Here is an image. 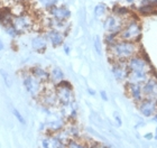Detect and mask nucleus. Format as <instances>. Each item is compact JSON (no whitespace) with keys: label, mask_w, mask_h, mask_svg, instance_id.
I'll use <instances>...</instances> for the list:
<instances>
[{"label":"nucleus","mask_w":157,"mask_h":148,"mask_svg":"<svg viewBox=\"0 0 157 148\" xmlns=\"http://www.w3.org/2000/svg\"><path fill=\"white\" fill-rule=\"evenodd\" d=\"M93 47H94V51L97 52L98 55H102V40L99 36L94 37V40H93Z\"/></svg>","instance_id":"bb28decb"},{"label":"nucleus","mask_w":157,"mask_h":148,"mask_svg":"<svg viewBox=\"0 0 157 148\" xmlns=\"http://www.w3.org/2000/svg\"><path fill=\"white\" fill-rule=\"evenodd\" d=\"M154 5L156 6V8H157V0H155V1H154Z\"/></svg>","instance_id":"ea45409f"},{"label":"nucleus","mask_w":157,"mask_h":148,"mask_svg":"<svg viewBox=\"0 0 157 148\" xmlns=\"http://www.w3.org/2000/svg\"><path fill=\"white\" fill-rule=\"evenodd\" d=\"M119 40V35L117 34H111V33H107L105 34V38H103V42L107 45V47L111 46L112 44H115L117 40Z\"/></svg>","instance_id":"393cba45"},{"label":"nucleus","mask_w":157,"mask_h":148,"mask_svg":"<svg viewBox=\"0 0 157 148\" xmlns=\"http://www.w3.org/2000/svg\"><path fill=\"white\" fill-rule=\"evenodd\" d=\"M153 120H154V121L157 123V112H156V113H155L154 116H153Z\"/></svg>","instance_id":"e433bc0d"},{"label":"nucleus","mask_w":157,"mask_h":148,"mask_svg":"<svg viewBox=\"0 0 157 148\" xmlns=\"http://www.w3.org/2000/svg\"><path fill=\"white\" fill-rule=\"evenodd\" d=\"M155 100H156V103H157V98H156V99H155Z\"/></svg>","instance_id":"a19ab883"},{"label":"nucleus","mask_w":157,"mask_h":148,"mask_svg":"<svg viewBox=\"0 0 157 148\" xmlns=\"http://www.w3.org/2000/svg\"><path fill=\"white\" fill-rule=\"evenodd\" d=\"M42 148H51V142L49 139L45 138L42 140Z\"/></svg>","instance_id":"7c9ffc66"},{"label":"nucleus","mask_w":157,"mask_h":148,"mask_svg":"<svg viewBox=\"0 0 157 148\" xmlns=\"http://www.w3.org/2000/svg\"><path fill=\"white\" fill-rule=\"evenodd\" d=\"M62 0H37V2L39 3V6L42 7L44 10H47L49 8H52L53 6H55V5H59Z\"/></svg>","instance_id":"4be33fe9"},{"label":"nucleus","mask_w":157,"mask_h":148,"mask_svg":"<svg viewBox=\"0 0 157 148\" xmlns=\"http://www.w3.org/2000/svg\"><path fill=\"white\" fill-rule=\"evenodd\" d=\"M111 72L118 82H127L128 76H129L127 61H112Z\"/></svg>","instance_id":"6e6552de"},{"label":"nucleus","mask_w":157,"mask_h":148,"mask_svg":"<svg viewBox=\"0 0 157 148\" xmlns=\"http://www.w3.org/2000/svg\"><path fill=\"white\" fill-rule=\"evenodd\" d=\"M137 105L139 112L146 118L153 117L157 112V103L155 99L144 98L140 102H138Z\"/></svg>","instance_id":"9d476101"},{"label":"nucleus","mask_w":157,"mask_h":148,"mask_svg":"<svg viewBox=\"0 0 157 148\" xmlns=\"http://www.w3.org/2000/svg\"><path fill=\"white\" fill-rule=\"evenodd\" d=\"M126 1H127V2L129 3V5H132V3L135 2V0H126Z\"/></svg>","instance_id":"4c0bfd02"},{"label":"nucleus","mask_w":157,"mask_h":148,"mask_svg":"<svg viewBox=\"0 0 157 148\" xmlns=\"http://www.w3.org/2000/svg\"><path fill=\"white\" fill-rule=\"evenodd\" d=\"M63 127H64V122H63L62 120H55V121H52L47 123V129L51 130L52 132L59 131Z\"/></svg>","instance_id":"b1692460"},{"label":"nucleus","mask_w":157,"mask_h":148,"mask_svg":"<svg viewBox=\"0 0 157 148\" xmlns=\"http://www.w3.org/2000/svg\"><path fill=\"white\" fill-rule=\"evenodd\" d=\"M11 112H13V117L18 120V122H19V123H21V125H26V119L24 118V116L20 113V111L18 110V109L13 108V109H11Z\"/></svg>","instance_id":"cd10ccee"},{"label":"nucleus","mask_w":157,"mask_h":148,"mask_svg":"<svg viewBox=\"0 0 157 148\" xmlns=\"http://www.w3.org/2000/svg\"><path fill=\"white\" fill-rule=\"evenodd\" d=\"M141 86L145 98H157V80L155 76H149V79L146 80Z\"/></svg>","instance_id":"ddd939ff"},{"label":"nucleus","mask_w":157,"mask_h":148,"mask_svg":"<svg viewBox=\"0 0 157 148\" xmlns=\"http://www.w3.org/2000/svg\"><path fill=\"white\" fill-rule=\"evenodd\" d=\"M13 13H11L10 8H1L0 9V25L2 27L8 26L13 24Z\"/></svg>","instance_id":"a211bd4d"},{"label":"nucleus","mask_w":157,"mask_h":148,"mask_svg":"<svg viewBox=\"0 0 157 148\" xmlns=\"http://www.w3.org/2000/svg\"><path fill=\"white\" fill-rule=\"evenodd\" d=\"M55 92L59 104L64 105V107H69L74 102L73 86L69 81L63 80L59 83H57L55 85Z\"/></svg>","instance_id":"7ed1b4c3"},{"label":"nucleus","mask_w":157,"mask_h":148,"mask_svg":"<svg viewBox=\"0 0 157 148\" xmlns=\"http://www.w3.org/2000/svg\"><path fill=\"white\" fill-rule=\"evenodd\" d=\"M5 49V44H3V42L1 40H0V52L1 51H3Z\"/></svg>","instance_id":"c9c22d12"},{"label":"nucleus","mask_w":157,"mask_h":148,"mask_svg":"<svg viewBox=\"0 0 157 148\" xmlns=\"http://www.w3.org/2000/svg\"><path fill=\"white\" fill-rule=\"evenodd\" d=\"M111 13L117 15V16L120 17V18H124V19H127V18H129L130 16L134 15V13L130 11L129 8H126V7L120 6V5H117V6L113 7L111 9Z\"/></svg>","instance_id":"412c9836"},{"label":"nucleus","mask_w":157,"mask_h":148,"mask_svg":"<svg viewBox=\"0 0 157 148\" xmlns=\"http://www.w3.org/2000/svg\"><path fill=\"white\" fill-rule=\"evenodd\" d=\"M109 56L112 61H128L132 56L139 54V45L135 42L119 40L111 46L107 47Z\"/></svg>","instance_id":"f257e3e1"},{"label":"nucleus","mask_w":157,"mask_h":148,"mask_svg":"<svg viewBox=\"0 0 157 148\" xmlns=\"http://www.w3.org/2000/svg\"><path fill=\"white\" fill-rule=\"evenodd\" d=\"M44 36L46 37V40L53 47H59L63 46L64 40H65L66 34L64 32L57 29H46L44 33Z\"/></svg>","instance_id":"9b49d317"},{"label":"nucleus","mask_w":157,"mask_h":148,"mask_svg":"<svg viewBox=\"0 0 157 148\" xmlns=\"http://www.w3.org/2000/svg\"><path fill=\"white\" fill-rule=\"evenodd\" d=\"M13 26L16 28V30L19 33V35H23L25 33H28L35 27V19L29 13H23L20 15L13 16Z\"/></svg>","instance_id":"39448f33"},{"label":"nucleus","mask_w":157,"mask_h":148,"mask_svg":"<svg viewBox=\"0 0 157 148\" xmlns=\"http://www.w3.org/2000/svg\"><path fill=\"white\" fill-rule=\"evenodd\" d=\"M63 80H64V72L62 71V69L55 66L49 71V82L52 84L56 85L57 83H59Z\"/></svg>","instance_id":"6ab92c4d"},{"label":"nucleus","mask_w":157,"mask_h":148,"mask_svg":"<svg viewBox=\"0 0 157 148\" xmlns=\"http://www.w3.org/2000/svg\"><path fill=\"white\" fill-rule=\"evenodd\" d=\"M23 85L26 91L30 97L33 98H39V96L44 91V86L45 84L42 83L40 81L34 78L29 72L24 73L23 74Z\"/></svg>","instance_id":"20e7f679"},{"label":"nucleus","mask_w":157,"mask_h":148,"mask_svg":"<svg viewBox=\"0 0 157 148\" xmlns=\"http://www.w3.org/2000/svg\"><path fill=\"white\" fill-rule=\"evenodd\" d=\"M145 138L146 139H153L154 137H153V134H151V132H148V134L145 135Z\"/></svg>","instance_id":"f704fd0d"},{"label":"nucleus","mask_w":157,"mask_h":148,"mask_svg":"<svg viewBox=\"0 0 157 148\" xmlns=\"http://www.w3.org/2000/svg\"><path fill=\"white\" fill-rule=\"evenodd\" d=\"M63 51H64L66 55H70L71 54V46L67 45V44H63Z\"/></svg>","instance_id":"2f4dec72"},{"label":"nucleus","mask_w":157,"mask_h":148,"mask_svg":"<svg viewBox=\"0 0 157 148\" xmlns=\"http://www.w3.org/2000/svg\"><path fill=\"white\" fill-rule=\"evenodd\" d=\"M66 148H86L84 144H81L78 142L75 139H71L67 142V145H66Z\"/></svg>","instance_id":"c85d7f7f"},{"label":"nucleus","mask_w":157,"mask_h":148,"mask_svg":"<svg viewBox=\"0 0 157 148\" xmlns=\"http://www.w3.org/2000/svg\"><path fill=\"white\" fill-rule=\"evenodd\" d=\"M143 84L140 83H132V82H126V91H127L128 96L130 97L132 101L136 103L140 102L145 98L144 93H143Z\"/></svg>","instance_id":"f8f14e48"},{"label":"nucleus","mask_w":157,"mask_h":148,"mask_svg":"<svg viewBox=\"0 0 157 148\" xmlns=\"http://www.w3.org/2000/svg\"><path fill=\"white\" fill-rule=\"evenodd\" d=\"M47 13L49 17L62 21H69L72 16V11L65 5H55L47 10Z\"/></svg>","instance_id":"1a4fd4ad"},{"label":"nucleus","mask_w":157,"mask_h":148,"mask_svg":"<svg viewBox=\"0 0 157 148\" xmlns=\"http://www.w3.org/2000/svg\"><path fill=\"white\" fill-rule=\"evenodd\" d=\"M126 21V19L118 17L115 13H110L108 16L103 19V28L107 33L111 34H117L119 35L124 27V24Z\"/></svg>","instance_id":"0eeeda50"},{"label":"nucleus","mask_w":157,"mask_h":148,"mask_svg":"<svg viewBox=\"0 0 157 148\" xmlns=\"http://www.w3.org/2000/svg\"><path fill=\"white\" fill-rule=\"evenodd\" d=\"M141 32H143V27H141L140 20L138 19V17H136V15H132L124 21V27L119 34V38L138 43L141 38Z\"/></svg>","instance_id":"f03ea898"},{"label":"nucleus","mask_w":157,"mask_h":148,"mask_svg":"<svg viewBox=\"0 0 157 148\" xmlns=\"http://www.w3.org/2000/svg\"><path fill=\"white\" fill-rule=\"evenodd\" d=\"M138 13L140 15H144V16H149V15H153L157 11V8L154 3L151 2H146V3H140V6L137 8Z\"/></svg>","instance_id":"aec40b11"},{"label":"nucleus","mask_w":157,"mask_h":148,"mask_svg":"<svg viewBox=\"0 0 157 148\" xmlns=\"http://www.w3.org/2000/svg\"><path fill=\"white\" fill-rule=\"evenodd\" d=\"M113 118H115V121H116V123H117V126L120 127V126L122 125V120H121L120 115H119L118 112H115V113H113Z\"/></svg>","instance_id":"c756f323"},{"label":"nucleus","mask_w":157,"mask_h":148,"mask_svg":"<svg viewBox=\"0 0 157 148\" xmlns=\"http://www.w3.org/2000/svg\"><path fill=\"white\" fill-rule=\"evenodd\" d=\"M100 96H101V99L103 100V101H108L109 100V98H108V94H107V92L105 91H100Z\"/></svg>","instance_id":"473e14b6"},{"label":"nucleus","mask_w":157,"mask_h":148,"mask_svg":"<svg viewBox=\"0 0 157 148\" xmlns=\"http://www.w3.org/2000/svg\"><path fill=\"white\" fill-rule=\"evenodd\" d=\"M154 138L157 139V128H156V131H155V136H154Z\"/></svg>","instance_id":"58836bf2"},{"label":"nucleus","mask_w":157,"mask_h":148,"mask_svg":"<svg viewBox=\"0 0 157 148\" xmlns=\"http://www.w3.org/2000/svg\"><path fill=\"white\" fill-rule=\"evenodd\" d=\"M3 30H5V33L9 37H11V38H17L18 36H20L19 33L16 30V28L13 26V24H11V25H8V26H5L3 27Z\"/></svg>","instance_id":"a878e982"},{"label":"nucleus","mask_w":157,"mask_h":148,"mask_svg":"<svg viewBox=\"0 0 157 148\" xmlns=\"http://www.w3.org/2000/svg\"><path fill=\"white\" fill-rule=\"evenodd\" d=\"M127 66L129 69V72H151V64L148 63L147 59L144 57L140 53L128 59Z\"/></svg>","instance_id":"423d86ee"},{"label":"nucleus","mask_w":157,"mask_h":148,"mask_svg":"<svg viewBox=\"0 0 157 148\" xmlns=\"http://www.w3.org/2000/svg\"><path fill=\"white\" fill-rule=\"evenodd\" d=\"M40 102L46 107H54L59 103L57 100V96H56L55 89L54 90H45L43 91V93L39 96Z\"/></svg>","instance_id":"4468645a"},{"label":"nucleus","mask_w":157,"mask_h":148,"mask_svg":"<svg viewBox=\"0 0 157 148\" xmlns=\"http://www.w3.org/2000/svg\"><path fill=\"white\" fill-rule=\"evenodd\" d=\"M0 76H1V79L3 81V84L6 85V88L10 89L11 86H13V79H11V76L9 75V73L7 72L6 70L1 69L0 70Z\"/></svg>","instance_id":"5701e85b"},{"label":"nucleus","mask_w":157,"mask_h":148,"mask_svg":"<svg viewBox=\"0 0 157 148\" xmlns=\"http://www.w3.org/2000/svg\"><path fill=\"white\" fill-rule=\"evenodd\" d=\"M28 72H29L34 78H36L38 81L44 83V84L49 82V71L45 70L44 67H42V66H38V65L32 66V67L28 70Z\"/></svg>","instance_id":"2eb2a0df"},{"label":"nucleus","mask_w":157,"mask_h":148,"mask_svg":"<svg viewBox=\"0 0 157 148\" xmlns=\"http://www.w3.org/2000/svg\"><path fill=\"white\" fill-rule=\"evenodd\" d=\"M88 93L90 94V96H95V93H97V92H95V91H94L93 89H91V88H89V89H88Z\"/></svg>","instance_id":"72a5a7b5"},{"label":"nucleus","mask_w":157,"mask_h":148,"mask_svg":"<svg viewBox=\"0 0 157 148\" xmlns=\"http://www.w3.org/2000/svg\"><path fill=\"white\" fill-rule=\"evenodd\" d=\"M111 13L107 3L105 2H98L93 8V16L97 19H105V17L108 16L109 13Z\"/></svg>","instance_id":"f3484780"},{"label":"nucleus","mask_w":157,"mask_h":148,"mask_svg":"<svg viewBox=\"0 0 157 148\" xmlns=\"http://www.w3.org/2000/svg\"><path fill=\"white\" fill-rule=\"evenodd\" d=\"M30 45H32V48L37 53H44L47 48V45H48V42L46 40V37L43 35H36L35 37L32 38V42H30Z\"/></svg>","instance_id":"dca6fc26"}]
</instances>
